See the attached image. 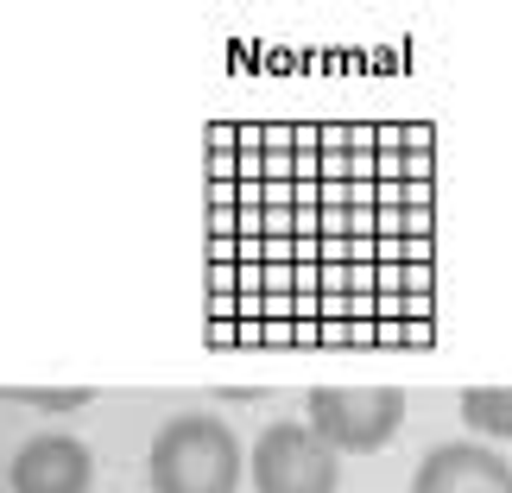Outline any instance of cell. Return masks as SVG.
I'll return each instance as SVG.
<instances>
[{
  "mask_svg": "<svg viewBox=\"0 0 512 493\" xmlns=\"http://www.w3.org/2000/svg\"><path fill=\"white\" fill-rule=\"evenodd\" d=\"M152 493H234L241 443L215 411H177L152 437Z\"/></svg>",
  "mask_w": 512,
  "mask_h": 493,
  "instance_id": "6da1fadb",
  "label": "cell"
},
{
  "mask_svg": "<svg viewBox=\"0 0 512 493\" xmlns=\"http://www.w3.org/2000/svg\"><path fill=\"white\" fill-rule=\"evenodd\" d=\"M342 449L323 443L317 424H272L253 443V493H336Z\"/></svg>",
  "mask_w": 512,
  "mask_h": 493,
  "instance_id": "7a4b0ae2",
  "label": "cell"
},
{
  "mask_svg": "<svg viewBox=\"0 0 512 493\" xmlns=\"http://www.w3.org/2000/svg\"><path fill=\"white\" fill-rule=\"evenodd\" d=\"M310 424L323 430V443L373 456L405 424V392H392V386H317L310 392Z\"/></svg>",
  "mask_w": 512,
  "mask_h": 493,
  "instance_id": "3957f363",
  "label": "cell"
},
{
  "mask_svg": "<svg viewBox=\"0 0 512 493\" xmlns=\"http://www.w3.org/2000/svg\"><path fill=\"white\" fill-rule=\"evenodd\" d=\"M89 481H95L89 449L76 443V437H64V430L32 437L7 462V493H89Z\"/></svg>",
  "mask_w": 512,
  "mask_h": 493,
  "instance_id": "277c9868",
  "label": "cell"
},
{
  "mask_svg": "<svg viewBox=\"0 0 512 493\" xmlns=\"http://www.w3.org/2000/svg\"><path fill=\"white\" fill-rule=\"evenodd\" d=\"M411 493H512V468L487 443H443L411 475Z\"/></svg>",
  "mask_w": 512,
  "mask_h": 493,
  "instance_id": "5b68a950",
  "label": "cell"
},
{
  "mask_svg": "<svg viewBox=\"0 0 512 493\" xmlns=\"http://www.w3.org/2000/svg\"><path fill=\"white\" fill-rule=\"evenodd\" d=\"M462 418L481 437H512V386H487V392H462Z\"/></svg>",
  "mask_w": 512,
  "mask_h": 493,
  "instance_id": "8992f818",
  "label": "cell"
},
{
  "mask_svg": "<svg viewBox=\"0 0 512 493\" xmlns=\"http://www.w3.org/2000/svg\"><path fill=\"white\" fill-rule=\"evenodd\" d=\"M13 399L19 405H38V411H76V405H89V392H51V386H13Z\"/></svg>",
  "mask_w": 512,
  "mask_h": 493,
  "instance_id": "52a82bcc",
  "label": "cell"
}]
</instances>
